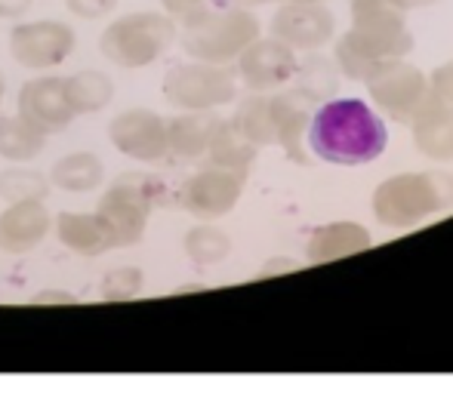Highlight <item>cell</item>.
<instances>
[{
  "instance_id": "obj_12",
  "label": "cell",
  "mask_w": 453,
  "mask_h": 397,
  "mask_svg": "<svg viewBox=\"0 0 453 397\" xmlns=\"http://www.w3.org/2000/svg\"><path fill=\"white\" fill-rule=\"evenodd\" d=\"M108 139L124 157L136 164H157L167 157V120L151 108H127L108 124Z\"/></svg>"
},
{
  "instance_id": "obj_6",
  "label": "cell",
  "mask_w": 453,
  "mask_h": 397,
  "mask_svg": "<svg viewBox=\"0 0 453 397\" xmlns=\"http://www.w3.org/2000/svg\"><path fill=\"white\" fill-rule=\"evenodd\" d=\"M238 95V74L213 62H182L164 78V99L182 111H213Z\"/></svg>"
},
{
  "instance_id": "obj_18",
  "label": "cell",
  "mask_w": 453,
  "mask_h": 397,
  "mask_svg": "<svg viewBox=\"0 0 453 397\" xmlns=\"http://www.w3.org/2000/svg\"><path fill=\"white\" fill-rule=\"evenodd\" d=\"M413 142L432 160H453V105L438 99H426L411 120Z\"/></svg>"
},
{
  "instance_id": "obj_14",
  "label": "cell",
  "mask_w": 453,
  "mask_h": 397,
  "mask_svg": "<svg viewBox=\"0 0 453 397\" xmlns=\"http://www.w3.org/2000/svg\"><path fill=\"white\" fill-rule=\"evenodd\" d=\"M272 37L290 50H318L334 37V12L321 4H284L272 19Z\"/></svg>"
},
{
  "instance_id": "obj_13",
  "label": "cell",
  "mask_w": 453,
  "mask_h": 397,
  "mask_svg": "<svg viewBox=\"0 0 453 397\" xmlns=\"http://www.w3.org/2000/svg\"><path fill=\"white\" fill-rule=\"evenodd\" d=\"M296 74V56L280 41H253L244 53L238 56V78L247 83L253 93H272L293 80Z\"/></svg>"
},
{
  "instance_id": "obj_1",
  "label": "cell",
  "mask_w": 453,
  "mask_h": 397,
  "mask_svg": "<svg viewBox=\"0 0 453 397\" xmlns=\"http://www.w3.org/2000/svg\"><path fill=\"white\" fill-rule=\"evenodd\" d=\"M305 145L327 164L361 166L386 151L388 133L380 114L370 111L361 99H336L334 95L309 120Z\"/></svg>"
},
{
  "instance_id": "obj_21",
  "label": "cell",
  "mask_w": 453,
  "mask_h": 397,
  "mask_svg": "<svg viewBox=\"0 0 453 397\" xmlns=\"http://www.w3.org/2000/svg\"><path fill=\"white\" fill-rule=\"evenodd\" d=\"M370 247L367 228L358 222H330V225L318 228L309 240V262H334L342 256L361 253Z\"/></svg>"
},
{
  "instance_id": "obj_33",
  "label": "cell",
  "mask_w": 453,
  "mask_h": 397,
  "mask_svg": "<svg viewBox=\"0 0 453 397\" xmlns=\"http://www.w3.org/2000/svg\"><path fill=\"white\" fill-rule=\"evenodd\" d=\"M201 4H207V0H161L164 12H167V16H173V19L188 16V12H191V10H197Z\"/></svg>"
},
{
  "instance_id": "obj_8",
  "label": "cell",
  "mask_w": 453,
  "mask_h": 397,
  "mask_svg": "<svg viewBox=\"0 0 453 397\" xmlns=\"http://www.w3.org/2000/svg\"><path fill=\"white\" fill-rule=\"evenodd\" d=\"M413 50V37L407 28H355L346 31L336 47L340 72H346L352 80H367L370 72L382 62L404 59Z\"/></svg>"
},
{
  "instance_id": "obj_26",
  "label": "cell",
  "mask_w": 453,
  "mask_h": 397,
  "mask_svg": "<svg viewBox=\"0 0 453 397\" xmlns=\"http://www.w3.org/2000/svg\"><path fill=\"white\" fill-rule=\"evenodd\" d=\"M232 120H234V126L257 145V149L274 145V120H272L269 95H250V99H244Z\"/></svg>"
},
{
  "instance_id": "obj_31",
  "label": "cell",
  "mask_w": 453,
  "mask_h": 397,
  "mask_svg": "<svg viewBox=\"0 0 453 397\" xmlns=\"http://www.w3.org/2000/svg\"><path fill=\"white\" fill-rule=\"evenodd\" d=\"M68 12L84 22H96V19H105L118 10V0H65Z\"/></svg>"
},
{
  "instance_id": "obj_36",
  "label": "cell",
  "mask_w": 453,
  "mask_h": 397,
  "mask_svg": "<svg viewBox=\"0 0 453 397\" xmlns=\"http://www.w3.org/2000/svg\"><path fill=\"white\" fill-rule=\"evenodd\" d=\"M296 262L293 259H278V262H269V265L263 268V271L257 274V278H272V274H284V271H296Z\"/></svg>"
},
{
  "instance_id": "obj_39",
  "label": "cell",
  "mask_w": 453,
  "mask_h": 397,
  "mask_svg": "<svg viewBox=\"0 0 453 397\" xmlns=\"http://www.w3.org/2000/svg\"><path fill=\"white\" fill-rule=\"evenodd\" d=\"M244 4H269V0H244Z\"/></svg>"
},
{
  "instance_id": "obj_10",
  "label": "cell",
  "mask_w": 453,
  "mask_h": 397,
  "mask_svg": "<svg viewBox=\"0 0 453 397\" xmlns=\"http://www.w3.org/2000/svg\"><path fill=\"white\" fill-rule=\"evenodd\" d=\"M247 172L213 166L197 170L180 188V207L188 210L195 219H222L238 207L244 195Z\"/></svg>"
},
{
  "instance_id": "obj_19",
  "label": "cell",
  "mask_w": 453,
  "mask_h": 397,
  "mask_svg": "<svg viewBox=\"0 0 453 397\" xmlns=\"http://www.w3.org/2000/svg\"><path fill=\"white\" fill-rule=\"evenodd\" d=\"M216 124H219V118L210 111H185L180 118L167 120V155L180 160L203 157Z\"/></svg>"
},
{
  "instance_id": "obj_7",
  "label": "cell",
  "mask_w": 453,
  "mask_h": 397,
  "mask_svg": "<svg viewBox=\"0 0 453 397\" xmlns=\"http://www.w3.org/2000/svg\"><path fill=\"white\" fill-rule=\"evenodd\" d=\"M78 50V34L59 19L19 22L10 31V56L28 72H53Z\"/></svg>"
},
{
  "instance_id": "obj_5",
  "label": "cell",
  "mask_w": 453,
  "mask_h": 397,
  "mask_svg": "<svg viewBox=\"0 0 453 397\" xmlns=\"http://www.w3.org/2000/svg\"><path fill=\"white\" fill-rule=\"evenodd\" d=\"M176 22L167 12H127L108 22L99 37V53L111 65L139 72L157 62L176 43Z\"/></svg>"
},
{
  "instance_id": "obj_38",
  "label": "cell",
  "mask_w": 453,
  "mask_h": 397,
  "mask_svg": "<svg viewBox=\"0 0 453 397\" xmlns=\"http://www.w3.org/2000/svg\"><path fill=\"white\" fill-rule=\"evenodd\" d=\"M284 4H321V0H284Z\"/></svg>"
},
{
  "instance_id": "obj_4",
  "label": "cell",
  "mask_w": 453,
  "mask_h": 397,
  "mask_svg": "<svg viewBox=\"0 0 453 397\" xmlns=\"http://www.w3.org/2000/svg\"><path fill=\"white\" fill-rule=\"evenodd\" d=\"M453 203L448 172H401L376 188L373 213L386 228H411Z\"/></svg>"
},
{
  "instance_id": "obj_11",
  "label": "cell",
  "mask_w": 453,
  "mask_h": 397,
  "mask_svg": "<svg viewBox=\"0 0 453 397\" xmlns=\"http://www.w3.org/2000/svg\"><path fill=\"white\" fill-rule=\"evenodd\" d=\"M16 111L43 136H56V133L68 130L72 120L78 118L72 102H68L65 78H56V74H41V78L25 80L16 95Z\"/></svg>"
},
{
  "instance_id": "obj_16",
  "label": "cell",
  "mask_w": 453,
  "mask_h": 397,
  "mask_svg": "<svg viewBox=\"0 0 453 397\" xmlns=\"http://www.w3.org/2000/svg\"><path fill=\"white\" fill-rule=\"evenodd\" d=\"M272 120H274V142L287 151V157L296 164H309L305 151V133L311 120V99H305L299 89L272 95Z\"/></svg>"
},
{
  "instance_id": "obj_29",
  "label": "cell",
  "mask_w": 453,
  "mask_h": 397,
  "mask_svg": "<svg viewBox=\"0 0 453 397\" xmlns=\"http://www.w3.org/2000/svg\"><path fill=\"white\" fill-rule=\"evenodd\" d=\"M355 28H404V10L392 0H352Z\"/></svg>"
},
{
  "instance_id": "obj_28",
  "label": "cell",
  "mask_w": 453,
  "mask_h": 397,
  "mask_svg": "<svg viewBox=\"0 0 453 397\" xmlns=\"http://www.w3.org/2000/svg\"><path fill=\"white\" fill-rule=\"evenodd\" d=\"M50 179L37 170H4L0 172V197L6 203H16V201H47L50 195Z\"/></svg>"
},
{
  "instance_id": "obj_37",
  "label": "cell",
  "mask_w": 453,
  "mask_h": 397,
  "mask_svg": "<svg viewBox=\"0 0 453 397\" xmlns=\"http://www.w3.org/2000/svg\"><path fill=\"white\" fill-rule=\"evenodd\" d=\"M4 95H6V78H4V72H0V114H4Z\"/></svg>"
},
{
  "instance_id": "obj_32",
  "label": "cell",
  "mask_w": 453,
  "mask_h": 397,
  "mask_svg": "<svg viewBox=\"0 0 453 397\" xmlns=\"http://www.w3.org/2000/svg\"><path fill=\"white\" fill-rule=\"evenodd\" d=\"M432 99L444 102V105H453V62H444L429 80Z\"/></svg>"
},
{
  "instance_id": "obj_40",
  "label": "cell",
  "mask_w": 453,
  "mask_h": 397,
  "mask_svg": "<svg viewBox=\"0 0 453 397\" xmlns=\"http://www.w3.org/2000/svg\"><path fill=\"white\" fill-rule=\"evenodd\" d=\"M426 4H435V0H426Z\"/></svg>"
},
{
  "instance_id": "obj_27",
  "label": "cell",
  "mask_w": 453,
  "mask_h": 397,
  "mask_svg": "<svg viewBox=\"0 0 453 397\" xmlns=\"http://www.w3.org/2000/svg\"><path fill=\"white\" fill-rule=\"evenodd\" d=\"M185 256L195 262L197 268L219 265L228 253H232V238L219 232L216 225H195L185 234Z\"/></svg>"
},
{
  "instance_id": "obj_25",
  "label": "cell",
  "mask_w": 453,
  "mask_h": 397,
  "mask_svg": "<svg viewBox=\"0 0 453 397\" xmlns=\"http://www.w3.org/2000/svg\"><path fill=\"white\" fill-rule=\"evenodd\" d=\"M296 89L311 102H324L334 99L340 93V74L336 65L324 56H309L305 62H296Z\"/></svg>"
},
{
  "instance_id": "obj_2",
  "label": "cell",
  "mask_w": 453,
  "mask_h": 397,
  "mask_svg": "<svg viewBox=\"0 0 453 397\" xmlns=\"http://www.w3.org/2000/svg\"><path fill=\"white\" fill-rule=\"evenodd\" d=\"M176 37L191 59L228 65L259 37V19L241 6L201 4L188 16H182V28L176 31Z\"/></svg>"
},
{
  "instance_id": "obj_34",
  "label": "cell",
  "mask_w": 453,
  "mask_h": 397,
  "mask_svg": "<svg viewBox=\"0 0 453 397\" xmlns=\"http://www.w3.org/2000/svg\"><path fill=\"white\" fill-rule=\"evenodd\" d=\"M35 0H0V19H22Z\"/></svg>"
},
{
  "instance_id": "obj_24",
  "label": "cell",
  "mask_w": 453,
  "mask_h": 397,
  "mask_svg": "<svg viewBox=\"0 0 453 397\" xmlns=\"http://www.w3.org/2000/svg\"><path fill=\"white\" fill-rule=\"evenodd\" d=\"M65 93L72 102L74 114H96L102 108L111 105L114 99V80L105 72H96V68H84V72H74L65 78Z\"/></svg>"
},
{
  "instance_id": "obj_3",
  "label": "cell",
  "mask_w": 453,
  "mask_h": 397,
  "mask_svg": "<svg viewBox=\"0 0 453 397\" xmlns=\"http://www.w3.org/2000/svg\"><path fill=\"white\" fill-rule=\"evenodd\" d=\"M167 195L170 188L151 172H124L120 179H114L96 207V213L111 228L114 247H136L145 238L151 210L173 203V197Z\"/></svg>"
},
{
  "instance_id": "obj_15",
  "label": "cell",
  "mask_w": 453,
  "mask_h": 397,
  "mask_svg": "<svg viewBox=\"0 0 453 397\" xmlns=\"http://www.w3.org/2000/svg\"><path fill=\"white\" fill-rule=\"evenodd\" d=\"M53 232V213L43 201H16L0 213V253L25 256Z\"/></svg>"
},
{
  "instance_id": "obj_30",
  "label": "cell",
  "mask_w": 453,
  "mask_h": 397,
  "mask_svg": "<svg viewBox=\"0 0 453 397\" xmlns=\"http://www.w3.org/2000/svg\"><path fill=\"white\" fill-rule=\"evenodd\" d=\"M139 293H142V271L136 265L111 268L99 284V299L105 302H127V299H136Z\"/></svg>"
},
{
  "instance_id": "obj_22",
  "label": "cell",
  "mask_w": 453,
  "mask_h": 397,
  "mask_svg": "<svg viewBox=\"0 0 453 397\" xmlns=\"http://www.w3.org/2000/svg\"><path fill=\"white\" fill-rule=\"evenodd\" d=\"M257 145L234 126V120H222L216 124L213 136L207 145V160L213 166H226V170L250 172L253 160H257Z\"/></svg>"
},
{
  "instance_id": "obj_35",
  "label": "cell",
  "mask_w": 453,
  "mask_h": 397,
  "mask_svg": "<svg viewBox=\"0 0 453 397\" xmlns=\"http://www.w3.org/2000/svg\"><path fill=\"white\" fill-rule=\"evenodd\" d=\"M35 305H50V302H78L72 293H62V290H43L41 296L31 299Z\"/></svg>"
},
{
  "instance_id": "obj_9",
  "label": "cell",
  "mask_w": 453,
  "mask_h": 397,
  "mask_svg": "<svg viewBox=\"0 0 453 397\" xmlns=\"http://www.w3.org/2000/svg\"><path fill=\"white\" fill-rule=\"evenodd\" d=\"M367 93L373 102L398 124H411L413 114L419 111L426 99H429V80L417 65H407L404 59L382 62L376 72L367 74Z\"/></svg>"
},
{
  "instance_id": "obj_20",
  "label": "cell",
  "mask_w": 453,
  "mask_h": 397,
  "mask_svg": "<svg viewBox=\"0 0 453 397\" xmlns=\"http://www.w3.org/2000/svg\"><path fill=\"white\" fill-rule=\"evenodd\" d=\"M47 179L53 188L68 191V195H90V191L102 188L105 164L93 151H72V155L56 160Z\"/></svg>"
},
{
  "instance_id": "obj_17",
  "label": "cell",
  "mask_w": 453,
  "mask_h": 397,
  "mask_svg": "<svg viewBox=\"0 0 453 397\" xmlns=\"http://www.w3.org/2000/svg\"><path fill=\"white\" fill-rule=\"evenodd\" d=\"M56 238L62 247L84 259H99V256L118 249L111 228L99 213H68V210L59 213L56 216Z\"/></svg>"
},
{
  "instance_id": "obj_23",
  "label": "cell",
  "mask_w": 453,
  "mask_h": 397,
  "mask_svg": "<svg viewBox=\"0 0 453 397\" xmlns=\"http://www.w3.org/2000/svg\"><path fill=\"white\" fill-rule=\"evenodd\" d=\"M47 139L50 136L35 130V126L19 118V114L16 118H4V114H0V157H4L6 164H31L35 157L43 155Z\"/></svg>"
}]
</instances>
